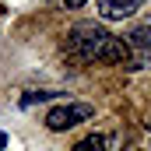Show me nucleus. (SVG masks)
<instances>
[{
    "label": "nucleus",
    "instance_id": "nucleus-4",
    "mask_svg": "<svg viewBox=\"0 0 151 151\" xmlns=\"http://www.w3.org/2000/svg\"><path fill=\"white\" fill-rule=\"evenodd\" d=\"M130 49H144V53H151V18L148 21H137L130 32H127V39H123Z\"/></svg>",
    "mask_w": 151,
    "mask_h": 151
},
{
    "label": "nucleus",
    "instance_id": "nucleus-6",
    "mask_svg": "<svg viewBox=\"0 0 151 151\" xmlns=\"http://www.w3.org/2000/svg\"><path fill=\"white\" fill-rule=\"evenodd\" d=\"M60 91H25L21 95V106L28 109V106H35V102H49V99H56Z\"/></svg>",
    "mask_w": 151,
    "mask_h": 151
},
{
    "label": "nucleus",
    "instance_id": "nucleus-7",
    "mask_svg": "<svg viewBox=\"0 0 151 151\" xmlns=\"http://www.w3.org/2000/svg\"><path fill=\"white\" fill-rule=\"evenodd\" d=\"M144 67H151V53H144V49L130 53V60H127V70H144Z\"/></svg>",
    "mask_w": 151,
    "mask_h": 151
},
{
    "label": "nucleus",
    "instance_id": "nucleus-9",
    "mask_svg": "<svg viewBox=\"0 0 151 151\" xmlns=\"http://www.w3.org/2000/svg\"><path fill=\"white\" fill-rule=\"evenodd\" d=\"M4 148H7V134H0V151H4Z\"/></svg>",
    "mask_w": 151,
    "mask_h": 151
},
{
    "label": "nucleus",
    "instance_id": "nucleus-5",
    "mask_svg": "<svg viewBox=\"0 0 151 151\" xmlns=\"http://www.w3.org/2000/svg\"><path fill=\"white\" fill-rule=\"evenodd\" d=\"M106 148H109V141L102 134H91V137H84V141L74 144V151H106Z\"/></svg>",
    "mask_w": 151,
    "mask_h": 151
},
{
    "label": "nucleus",
    "instance_id": "nucleus-1",
    "mask_svg": "<svg viewBox=\"0 0 151 151\" xmlns=\"http://www.w3.org/2000/svg\"><path fill=\"white\" fill-rule=\"evenodd\" d=\"M67 49L77 60H84V63L99 60V63L127 67V60H130V46L123 39H116L102 21H77L67 32Z\"/></svg>",
    "mask_w": 151,
    "mask_h": 151
},
{
    "label": "nucleus",
    "instance_id": "nucleus-3",
    "mask_svg": "<svg viewBox=\"0 0 151 151\" xmlns=\"http://www.w3.org/2000/svg\"><path fill=\"white\" fill-rule=\"evenodd\" d=\"M144 0H99V18L102 21H123L134 11H141Z\"/></svg>",
    "mask_w": 151,
    "mask_h": 151
},
{
    "label": "nucleus",
    "instance_id": "nucleus-2",
    "mask_svg": "<svg viewBox=\"0 0 151 151\" xmlns=\"http://www.w3.org/2000/svg\"><path fill=\"white\" fill-rule=\"evenodd\" d=\"M91 116H95L91 106H84V102H67V106H53V109H49L46 127H49V130H56V134H63V130L77 127V123L91 119Z\"/></svg>",
    "mask_w": 151,
    "mask_h": 151
},
{
    "label": "nucleus",
    "instance_id": "nucleus-10",
    "mask_svg": "<svg viewBox=\"0 0 151 151\" xmlns=\"http://www.w3.org/2000/svg\"><path fill=\"white\" fill-rule=\"evenodd\" d=\"M148 130H151V123H148Z\"/></svg>",
    "mask_w": 151,
    "mask_h": 151
},
{
    "label": "nucleus",
    "instance_id": "nucleus-8",
    "mask_svg": "<svg viewBox=\"0 0 151 151\" xmlns=\"http://www.w3.org/2000/svg\"><path fill=\"white\" fill-rule=\"evenodd\" d=\"M56 4H60V7H67V11H77V7H84L88 0H56Z\"/></svg>",
    "mask_w": 151,
    "mask_h": 151
}]
</instances>
